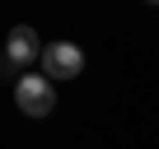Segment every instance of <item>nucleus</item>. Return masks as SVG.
I'll list each match as a JSON object with an SVG mask.
<instances>
[{"label":"nucleus","instance_id":"obj_2","mask_svg":"<svg viewBox=\"0 0 159 149\" xmlns=\"http://www.w3.org/2000/svg\"><path fill=\"white\" fill-rule=\"evenodd\" d=\"M84 70V51H80L75 42H52V47H42V74L47 79H75V74Z\"/></svg>","mask_w":159,"mask_h":149},{"label":"nucleus","instance_id":"obj_3","mask_svg":"<svg viewBox=\"0 0 159 149\" xmlns=\"http://www.w3.org/2000/svg\"><path fill=\"white\" fill-rule=\"evenodd\" d=\"M5 56H10V65H14V70H28L33 61H42V47H38V33H33L28 23L10 28V37H5Z\"/></svg>","mask_w":159,"mask_h":149},{"label":"nucleus","instance_id":"obj_1","mask_svg":"<svg viewBox=\"0 0 159 149\" xmlns=\"http://www.w3.org/2000/svg\"><path fill=\"white\" fill-rule=\"evenodd\" d=\"M14 103H19L24 117H47L56 107V89H52L47 74H19L14 79Z\"/></svg>","mask_w":159,"mask_h":149}]
</instances>
